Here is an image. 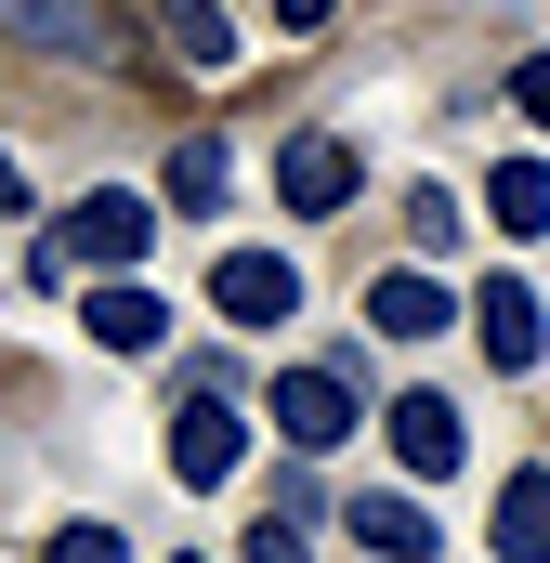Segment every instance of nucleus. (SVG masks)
<instances>
[{
  "mask_svg": "<svg viewBox=\"0 0 550 563\" xmlns=\"http://www.w3.org/2000/svg\"><path fill=\"white\" fill-rule=\"evenodd\" d=\"M144 250H157V210H144L132 184H92V197L40 236V288H66V276H132Z\"/></svg>",
  "mask_w": 550,
  "mask_h": 563,
  "instance_id": "1",
  "label": "nucleus"
},
{
  "mask_svg": "<svg viewBox=\"0 0 550 563\" xmlns=\"http://www.w3.org/2000/svg\"><path fill=\"white\" fill-rule=\"evenodd\" d=\"M237 459H250V420H237L223 394L170 407V485H237Z\"/></svg>",
  "mask_w": 550,
  "mask_h": 563,
  "instance_id": "2",
  "label": "nucleus"
},
{
  "mask_svg": "<svg viewBox=\"0 0 550 563\" xmlns=\"http://www.w3.org/2000/svg\"><path fill=\"white\" fill-rule=\"evenodd\" d=\"M210 314H237V328H275V314H301V276H288L275 250H223V263H210Z\"/></svg>",
  "mask_w": 550,
  "mask_h": 563,
  "instance_id": "3",
  "label": "nucleus"
},
{
  "mask_svg": "<svg viewBox=\"0 0 550 563\" xmlns=\"http://www.w3.org/2000/svg\"><path fill=\"white\" fill-rule=\"evenodd\" d=\"M275 432H288V445H341V432H354V380H341V367H288V380H275Z\"/></svg>",
  "mask_w": 550,
  "mask_h": 563,
  "instance_id": "4",
  "label": "nucleus"
},
{
  "mask_svg": "<svg viewBox=\"0 0 550 563\" xmlns=\"http://www.w3.org/2000/svg\"><path fill=\"white\" fill-rule=\"evenodd\" d=\"M275 197H288V210H341V197H354V144H341V132H301L288 157H275Z\"/></svg>",
  "mask_w": 550,
  "mask_h": 563,
  "instance_id": "5",
  "label": "nucleus"
},
{
  "mask_svg": "<svg viewBox=\"0 0 550 563\" xmlns=\"http://www.w3.org/2000/svg\"><path fill=\"white\" fill-rule=\"evenodd\" d=\"M472 328H485V354H498V367H538V341H550V314H538V288H525V276H485Z\"/></svg>",
  "mask_w": 550,
  "mask_h": 563,
  "instance_id": "6",
  "label": "nucleus"
},
{
  "mask_svg": "<svg viewBox=\"0 0 550 563\" xmlns=\"http://www.w3.org/2000/svg\"><path fill=\"white\" fill-rule=\"evenodd\" d=\"M394 459H407L419 485H432V472H459V459H472L459 407H446V394H407V407H394Z\"/></svg>",
  "mask_w": 550,
  "mask_h": 563,
  "instance_id": "7",
  "label": "nucleus"
},
{
  "mask_svg": "<svg viewBox=\"0 0 550 563\" xmlns=\"http://www.w3.org/2000/svg\"><path fill=\"white\" fill-rule=\"evenodd\" d=\"M13 40H26V53H79V66H106L119 26H106L92 0H13Z\"/></svg>",
  "mask_w": 550,
  "mask_h": 563,
  "instance_id": "8",
  "label": "nucleus"
},
{
  "mask_svg": "<svg viewBox=\"0 0 550 563\" xmlns=\"http://www.w3.org/2000/svg\"><path fill=\"white\" fill-rule=\"evenodd\" d=\"M92 341H106V354H157V341H170V301L132 288V276H106L92 288Z\"/></svg>",
  "mask_w": 550,
  "mask_h": 563,
  "instance_id": "9",
  "label": "nucleus"
},
{
  "mask_svg": "<svg viewBox=\"0 0 550 563\" xmlns=\"http://www.w3.org/2000/svg\"><path fill=\"white\" fill-rule=\"evenodd\" d=\"M341 525H354V551H381V563H432V511H419V498H381V485H367Z\"/></svg>",
  "mask_w": 550,
  "mask_h": 563,
  "instance_id": "10",
  "label": "nucleus"
},
{
  "mask_svg": "<svg viewBox=\"0 0 550 563\" xmlns=\"http://www.w3.org/2000/svg\"><path fill=\"white\" fill-rule=\"evenodd\" d=\"M367 328H381V341H432V328H446V288L432 276H367Z\"/></svg>",
  "mask_w": 550,
  "mask_h": 563,
  "instance_id": "11",
  "label": "nucleus"
},
{
  "mask_svg": "<svg viewBox=\"0 0 550 563\" xmlns=\"http://www.w3.org/2000/svg\"><path fill=\"white\" fill-rule=\"evenodd\" d=\"M485 223H498V236H538L550 223V170L538 157H498V170H485Z\"/></svg>",
  "mask_w": 550,
  "mask_h": 563,
  "instance_id": "12",
  "label": "nucleus"
},
{
  "mask_svg": "<svg viewBox=\"0 0 550 563\" xmlns=\"http://www.w3.org/2000/svg\"><path fill=\"white\" fill-rule=\"evenodd\" d=\"M498 551L550 563V472H512V485H498Z\"/></svg>",
  "mask_w": 550,
  "mask_h": 563,
  "instance_id": "13",
  "label": "nucleus"
},
{
  "mask_svg": "<svg viewBox=\"0 0 550 563\" xmlns=\"http://www.w3.org/2000/svg\"><path fill=\"white\" fill-rule=\"evenodd\" d=\"M157 26H170V53H184V66H237V26H223L210 0H157Z\"/></svg>",
  "mask_w": 550,
  "mask_h": 563,
  "instance_id": "14",
  "label": "nucleus"
},
{
  "mask_svg": "<svg viewBox=\"0 0 550 563\" xmlns=\"http://www.w3.org/2000/svg\"><path fill=\"white\" fill-rule=\"evenodd\" d=\"M223 170H237L223 132H184V144H170V197H184V210H210V197H223Z\"/></svg>",
  "mask_w": 550,
  "mask_h": 563,
  "instance_id": "15",
  "label": "nucleus"
},
{
  "mask_svg": "<svg viewBox=\"0 0 550 563\" xmlns=\"http://www.w3.org/2000/svg\"><path fill=\"white\" fill-rule=\"evenodd\" d=\"M407 250H419V263L459 250V197H446V184H407Z\"/></svg>",
  "mask_w": 550,
  "mask_h": 563,
  "instance_id": "16",
  "label": "nucleus"
},
{
  "mask_svg": "<svg viewBox=\"0 0 550 563\" xmlns=\"http://www.w3.org/2000/svg\"><path fill=\"white\" fill-rule=\"evenodd\" d=\"M40 563H132V551H119V525H53Z\"/></svg>",
  "mask_w": 550,
  "mask_h": 563,
  "instance_id": "17",
  "label": "nucleus"
},
{
  "mask_svg": "<svg viewBox=\"0 0 550 563\" xmlns=\"http://www.w3.org/2000/svg\"><path fill=\"white\" fill-rule=\"evenodd\" d=\"M512 106H525V119L550 132V53H525V66H512Z\"/></svg>",
  "mask_w": 550,
  "mask_h": 563,
  "instance_id": "18",
  "label": "nucleus"
},
{
  "mask_svg": "<svg viewBox=\"0 0 550 563\" xmlns=\"http://www.w3.org/2000/svg\"><path fill=\"white\" fill-rule=\"evenodd\" d=\"M250 563H301V525L275 511V525H250Z\"/></svg>",
  "mask_w": 550,
  "mask_h": 563,
  "instance_id": "19",
  "label": "nucleus"
},
{
  "mask_svg": "<svg viewBox=\"0 0 550 563\" xmlns=\"http://www.w3.org/2000/svg\"><path fill=\"white\" fill-rule=\"evenodd\" d=\"M328 13H341V0H275V26H288V40H315Z\"/></svg>",
  "mask_w": 550,
  "mask_h": 563,
  "instance_id": "20",
  "label": "nucleus"
},
{
  "mask_svg": "<svg viewBox=\"0 0 550 563\" xmlns=\"http://www.w3.org/2000/svg\"><path fill=\"white\" fill-rule=\"evenodd\" d=\"M0 210H26V184H13V157H0Z\"/></svg>",
  "mask_w": 550,
  "mask_h": 563,
  "instance_id": "21",
  "label": "nucleus"
},
{
  "mask_svg": "<svg viewBox=\"0 0 550 563\" xmlns=\"http://www.w3.org/2000/svg\"><path fill=\"white\" fill-rule=\"evenodd\" d=\"M0 13H13V0H0Z\"/></svg>",
  "mask_w": 550,
  "mask_h": 563,
  "instance_id": "22",
  "label": "nucleus"
}]
</instances>
